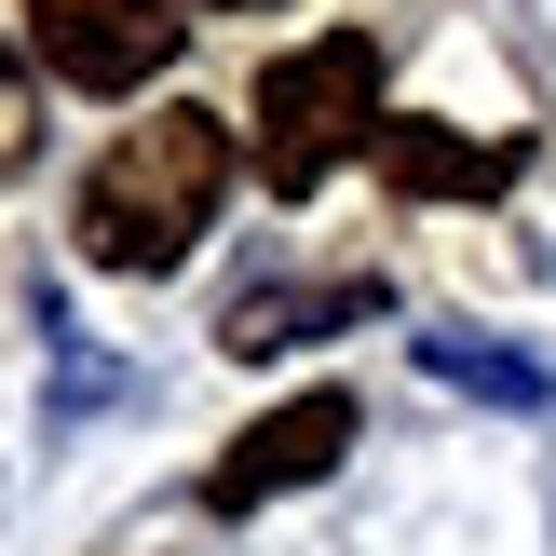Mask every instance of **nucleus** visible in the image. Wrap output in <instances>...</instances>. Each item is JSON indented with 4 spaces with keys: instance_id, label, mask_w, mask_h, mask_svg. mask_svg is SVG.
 Instances as JSON below:
<instances>
[{
    "instance_id": "1",
    "label": "nucleus",
    "mask_w": 556,
    "mask_h": 556,
    "mask_svg": "<svg viewBox=\"0 0 556 556\" xmlns=\"http://www.w3.org/2000/svg\"><path fill=\"white\" fill-rule=\"evenodd\" d=\"M217 204H231V123L177 96V109H150V123H123L96 150L68 231H81L96 271H177L190 244L217 231Z\"/></svg>"
},
{
    "instance_id": "2",
    "label": "nucleus",
    "mask_w": 556,
    "mask_h": 556,
    "mask_svg": "<svg viewBox=\"0 0 556 556\" xmlns=\"http://www.w3.org/2000/svg\"><path fill=\"white\" fill-rule=\"evenodd\" d=\"M367 123H380V41L367 27H326V41L258 68V177L286 204H313L340 177V150H367Z\"/></svg>"
},
{
    "instance_id": "3",
    "label": "nucleus",
    "mask_w": 556,
    "mask_h": 556,
    "mask_svg": "<svg viewBox=\"0 0 556 556\" xmlns=\"http://www.w3.org/2000/svg\"><path fill=\"white\" fill-rule=\"evenodd\" d=\"M353 434H367V407H353L340 380H313V394L258 407V421H244L231 448L204 462V516H258V503H286V489L340 476V448H353Z\"/></svg>"
},
{
    "instance_id": "4",
    "label": "nucleus",
    "mask_w": 556,
    "mask_h": 556,
    "mask_svg": "<svg viewBox=\"0 0 556 556\" xmlns=\"http://www.w3.org/2000/svg\"><path fill=\"white\" fill-rule=\"evenodd\" d=\"M177 0H27V41L68 96H136V81L177 54Z\"/></svg>"
},
{
    "instance_id": "5",
    "label": "nucleus",
    "mask_w": 556,
    "mask_h": 556,
    "mask_svg": "<svg viewBox=\"0 0 556 556\" xmlns=\"http://www.w3.org/2000/svg\"><path fill=\"white\" fill-rule=\"evenodd\" d=\"M516 136H462V123H380V177L407 190V204H489V190L516 177Z\"/></svg>"
},
{
    "instance_id": "6",
    "label": "nucleus",
    "mask_w": 556,
    "mask_h": 556,
    "mask_svg": "<svg viewBox=\"0 0 556 556\" xmlns=\"http://www.w3.org/2000/svg\"><path fill=\"white\" fill-rule=\"evenodd\" d=\"M380 313V271H340V286H244L231 299V326H217V353H299V340H326V326H367Z\"/></svg>"
},
{
    "instance_id": "7",
    "label": "nucleus",
    "mask_w": 556,
    "mask_h": 556,
    "mask_svg": "<svg viewBox=\"0 0 556 556\" xmlns=\"http://www.w3.org/2000/svg\"><path fill=\"white\" fill-rule=\"evenodd\" d=\"M421 367L448 380V394H489V407H556V380L530 353H489V340H421Z\"/></svg>"
},
{
    "instance_id": "8",
    "label": "nucleus",
    "mask_w": 556,
    "mask_h": 556,
    "mask_svg": "<svg viewBox=\"0 0 556 556\" xmlns=\"http://www.w3.org/2000/svg\"><path fill=\"white\" fill-rule=\"evenodd\" d=\"M27 150H41V81H27V54L0 41V177H14Z\"/></svg>"
},
{
    "instance_id": "9",
    "label": "nucleus",
    "mask_w": 556,
    "mask_h": 556,
    "mask_svg": "<svg viewBox=\"0 0 556 556\" xmlns=\"http://www.w3.org/2000/svg\"><path fill=\"white\" fill-rule=\"evenodd\" d=\"M204 14H258V0H204Z\"/></svg>"
}]
</instances>
